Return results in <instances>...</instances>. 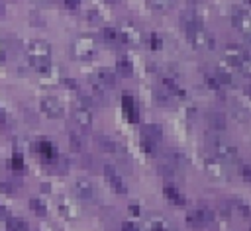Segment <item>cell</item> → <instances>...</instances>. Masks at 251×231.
Segmentation results:
<instances>
[{
    "mask_svg": "<svg viewBox=\"0 0 251 231\" xmlns=\"http://www.w3.org/2000/svg\"><path fill=\"white\" fill-rule=\"evenodd\" d=\"M25 55L29 59V65L39 72L47 74L51 70V45L43 39H31L25 45Z\"/></svg>",
    "mask_w": 251,
    "mask_h": 231,
    "instance_id": "1",
    "label": "cell"
},
{
    "mask_svg": "<svg viewBox=\"0 0 251 231\" xmlns=\"http://www.w3.org/2000/svg\"><path fill=\"white\" fill-rule=\"evenodd\" d=\"M71 53H73V57L78 59V61H88V59H92V57L96 55V41H94V37H92V35H86V33L75 37L73 43H71Z\"/></svg>",
    "mask_w": 251,
    "mask_h": 231,
    "instance_id": "2",
    "label": "cell"
},
{
    "mask_svg": "<svg viewBox=\"0 0 251 231\" xmlns=\"http://www.w3.org/2000/svg\"><path fill=\"white\" fill-rule=\"evenodd\" d=\"M184 31H186V37H188V41H190L192 47L202 49V51L204 49H214L216 41H214V37L202 25H192V27H186Z\"/></svg>",
    "mask_w": 251,
    "mask_h": 231,
    "instance_id": "3",
    "label": "cell"
},
{
    "mask_svg": "<svg viewBox=\"0 0 251 231\" xmlns=\"http://www.w3.org/2000/svg\"><path fill=\"white\" fill-rule=\"evenodd\" d=\"M116 27H118V31H120V39H122V43H127V45H139V43H141V39H143L141 29H139L133 22H129V20H122Z\"/></svg>",
    "mask_w": 251,
    "mask_h": 231,
    "instance_id": "4",
    "label": "cell"
},
{
    "mask_svg": "<svg viewBox=\"0 0 251 231\" xmlns=\"http://www.w3.org/2000/svg\"><path fill=\"white\" fill-rule=\"evenodd\" d=\"M212 221H214V211L208 209V208H198V209H194L186 215V223L194 229H200V227H204Z\"/></svg>",
    "mask_w": 251,
    "mask_h": 231,
    "instance_id": "5",
    "label": "cell"
},
{
    "mask_svg": "<svg viewBox=\"0 0 251 231\" xmlns=\"http://www.w3.org/2000/svg\"><path fill=\"white\" fill-rule=\"evenodd\" d=\"M231 23H233V27H235L239 33H243L245 37L251 39V16H249L245 10L233 8V12H231Z\"/></svg>",
    "mask_w": 251,
    "mask_h": 231,
    "instance_id": "6",
    "label": "cell"
},
{
    "mask_svg": "<svg viewBox=\"0 0 251 231\" xmlns=\"http://www.w3.org/2000/svg\"><path fill=\"white\" fill-rule=\"evenodd\" d=\"M212 151H214V157H218L220 161H224V162H233V161H237V149L233 147V145H229V143H226V141H214L212 143Z\"/></svg>",
    "mask_w": 251,
    "mask_h": 231,
    "instance_id": "7",
    "label": "cell"
},
{
    "mask_svg": "<svg viewBox=\"0 0 251 231\" xmlns=\"http://www.w3.org/2000/svg\"><path fill=\"white\" fill-rule=\"evenodd\" d=\"M39 110H41L47 117H61L63 112H65L63 102H61L59 98H55V96H45V98H41Z\"/></svg>",
    "mask_w": 251,
    "mask_h": 231,
    "instance_id": "8",
    "label": "cell"
},
{
    "mask_svg": "<svg viewBox=\"0 0 251 231\" xmlns=\"http://www.w3.org/2000/svg\"><path fill=\"white\" fill-rule=\"evenodd\" d=\"M104 176H106V180H108V184L118 192V194H126L127 192V186H126V182H124V178H122V174L114 168V166H110V164H104Z\"/></svg>",
    "mask_w": 251,
    "mask_h": 231,
    "instance_id": "9",
    "label": "cell"
},
{
    "mask_svg": "<svg viewBox=\"0 0 251 231\" xmlns=\"http://www.w3.org/2000/svg\"><path fill=\"white\" fill-rule=\"evenodd\" d=\"M73 119L76 121L78 127L90 129L92 127V121H94V116H92L90 108H86V106H75L73 108Z\"/></svg>",
    "mask_w": 251,
    "mask_h": 231,
    "instance_id": "10",
    "label": "cell"
},
{
    "mask_svg": "<svg viewBox=\"0 0 251 231\" xmlns=\"http://www.w3.org/2000/svg\"><path fill=\"white\" fill-rule=\"evenodd\" d=\"M75 192L84 202H90L96 196V190H94V186H92V182L88 178H76L75 180Z\"/></svg>",
    "mask_w": 251,
    "mask_h": 231,
    "instance_id": "11",
    "label": "cell"
},
{
    "mask_svg": "<svg viewBox=\"0 0 251 231\" xmlns=\"http://www.w3.org/2000/svg\"><path fill=\"white\" fill-rule=\"evenodd\" d=\"M224 164H226V162H224V161H220L218 157H214V159H210V157H208V159L204 161L206 170H208V172H210L214 178H220V180L227 176V168H226Z\"/></svg>",
    "mask_w": 251,
    "mask_h": 231,
    "instance_id": "12",
    "label": "cell"
},
{
    "mask_svg": "<svg viewBox=\"0 0 251 231\" xmlns=\"http://www.w3.org/2000/svg\"><path fill=\"white\" fill-rule=\"evenodd\" d=\"M145 229L147 231H173V227H171V223L163 217V215H149L147 219H145Z\"/></svg>",
    "mask_w": 251,
    "mask_h": 231,
    "instance_id": "13",
    "label": "cell"
},
{
    "mask_svg": "<svg viewBox=\"0 0 251 231\" xmlns=\"http://www.w3.org/2000/svg\"><path fill=\"white\" fill-rule=\"evenodd\" d=\"M104 88H112V86H116V70H112V69H108V67H100L98 70H96V76H94Z\"/></svg>",
    "mask_w": 251,
    "mask_h": 231,
    "instance_id": "14",
    "label": "cell"
},
{
    "mask_svg": "<svg viewBox=\"0 0 251 231\" xmlns=\"http://www.w3.org/2000/svg\"><path fill=\"white\" fill-rule=\"evenodd\" d=\"M122 106H124V112H126L129 121H137L139 119V110H137V104H135L131 94H124L122 96Z\"/></svg>",
    "mask_w": 251,
    "mask_h": 231,
    "instance_id": "15",
    "label": "cell"
},
{
    "mask_svg": "<svg viewBox=\"0 0 251 231\" xmlns=\"http://www.w3.org/2000/svg\"><path fill=\"white\" fill-rule=\"evenodd\" d=\"M245 57H247L245 51H243L241 47H235V45H229V47H226V51H224V59H226L229 65H233V67H239V63H241Z\"/></svg>",
    "mask_w": 251,
    "mask_h": 231,
    "instance_id": "16",
    "label": "cell"
},
{
    "mask_svg": "<svg viewBox=\"0 0 251 231\" xmlns=\"http://www.w3.org/2000/svg\"><path fill=\"white\" fill-rule=\"evenodd\" d=\"M141 133H143V139H147L151 143H159L163 137V127L157 123H147L141 127Z\"/></svg>",
    "mask_w": 251,
    "mask_h": 231,
    "instance_id": "17",
    "label": "cell"
},
{
    "mask_svg": "<svg viewBox=\"0 0 251 231\" xmlns=\"http://www.w3.org/2000/svg\"><path fill=\"white\" fill-rule=\"evenodd\" d=\"M163 194H165V198L171 202V204H175V206H184V196H182V192L176 188V186H173V184H167L165 188H163Z\"/></svg>",
    "mask_w": 251,
    "mask_h": 231,
    "instance_id": "18",
    "label": "cell"
},
{
    "mask_svg": "<svg viewBox=\"0 0 251 231\" xmlns=\"http://www.w3.org/2000/svg\"><path fill=\"white\" fill-rule=\"evenodd\" d=\"M176 0H147V6L155 12V14H167L175 8Z\"/></svg>",
    "mask_w": 251,
    "mask_h": 231,
    "instance_id": "19",
    "label": "cell"
},
{
    "mask_svg": "<svg viewBox=\"0 0 251 231\" xmlns=\"http://www.w3.org/2000/svg\"><path fill=\"white\" fill-rule=\"evenodd\" d=\"M208 125L212 129H216V131H224L226 125H227V119H226V116L222 112H210L208 114Z\"/></svg>",
    "mask_w": 251,
    "mask_h": 231,
    "instance_id": "20",
    "label": "cell"
},
{
    "mask_svg": "<svg viewBox=\"0 0 251 231\" xmlns=\"http://www.w3.org/2000/svg\"><path fill=\"white\" fill-rule=\"evenodd\" d=\"M98 145H100L102 151L112 153V155H122L124 153V147L120 143H116L114 139H108V137H98Z\"/></svg>",
    "mask_w": 251,
    "mask_h": 231,
    "instance_id": "21",
    "label": "cell"
},
{
    "mask_svg": "<svg viewBox=\"0 0 251 231\" xmlns=\"http://www.w3.org/2000/svg\"><path fill=\"white\" fill-rule=\"evenodd\" d=\"M180 23H182V27L186 29V27H192V25H202V20H200V16L196 14V10H184V12L180 14Z\"/></svg>",
    "mask_w": 251,
    "mask_h": 231,
    "instance_id": "22",
    "label": "cell"
},
{
    "mask_svg": "<svg viewBox=\"0 0 251 231\" xmlns=\"http://www.w3.org/2000/svg\"><path fill=\"white\" fill-rule=\"evenodd\" d=\"M35 151H37L41 157H45L47 161H51V159L57 157V151H55L53 143H49V141H37V143H35Z\"/></svg>",
    "mask_w": 251,
    "mask_h": 231,
    "instance_id": "23",
    "label": "cell"
},
{
    "mask_svg": "<svg viewBox=\"0 0 251 231\" xmlns=\"http://www.w3.org/2000/svg\"><path fill=\"white\" fill-rule=\"evenodd\" d=\"M116 72H120L122 76H131L133 74V65H131V61L127 59V57H118V61H116Z\"/></svg>",
    "mask_w": 251,
    "mask_h": 231,
    "instance_id": "24",
    "label": "cell"
},
{
    "mask_svg": "<svg viewBox=\"0 0 251 231\" xmlns=\"http://www.w3.org/2000/svg\"><path fill=\"white\" fill-rule=\"evenodd\" d=\"M102 37H104V41H108V43H122V39H120V31H118L116 25H108V27H104V29H102Z\"/></svg>",
    "mask_w": 251,
    "mask_h": 231,
    "instance_id": "25",
    "label": "cell"
},
{
    "mask_svg": "<svg viewBox=\"0 0 251 231\" xmlns=\"http://www.w3.org/2000/svg\"><path fill=\"white\" fill-rule=\"evenodd\" d=\"M163 86H165V90H167L171 96H178V98H182V96H184L182 88H180L173 78H163Z\"/></svg>",
    "mask_w": 251,
    "mask_h": 231,
    "instance_id": "26",
    "label": "cell"
},
{
    "mask_svg": "<svg viewBox=\"0 0 251 231\" xmlns=\"http://www.w3.org/2000/svg\"><path fill=\"white\" fill-rule=\"evenodd\" d=\"M231 114H233V117H235L237 121H249V119H251V112H249L247 108L239 106V104H233V106H231Z\"/></svg>",
    "mask_w": 251,
    "mask_h": 231,
    "instance_id": "27",
    "label": "cell"
},
{
    "mask_svg": "<svg viewBox=\"0 0 251 231\" xmlns=\"http://www.w3.org/2000/svg\"><path fill=\"white\" fill-rule=\"evenodd\" d=\"M27 229H29L27 221H24L20 217H10L8 219V231H27Z\"/></svg>",
    "mask_w": 251,
    "mask_h": 231,
    "instance_id": "28",
    "label": "cell"
},
{
    "mask_svg": "<svg viewBox=\"0 0 251 231\" xmlns=\"http://www.w3.org/2000/svg\"><path fill=\"white\" fill-rule=\"evenodd\" d=\"M214 76L218 78V82H220L222 86H227V84H231V74H229L227 70H224V69H216Z\"/></svg>",
    "mask_w": 251,
    "mask_h": 231,
    "instance_id": "29",
    "label": "cell"
},
{
    "mask_svg": "<svg viewBox=\"0 0 251 231\" xmlns=\"http://www.w3.org/2000/svg\"><path fill=\"white\" fill-rule=\"evenodd\" d=\"M231 206H233L241 215H245V217H249V215H251V208H249V204H247V202H241V200H237V198H235V200L231 202Z\"/></svg>",
    "mask_w": 251,
    "mask_h": 231,
    "instance_id": "30",
    "label": "cell"
},
{
    "mask_svg": "<svg viewBox=\"0 0 251 231\" xmlns=\"http://www.w3.org/2000/svg\"><path fill=\"white\" fill-rule=\"evenodd\" d=\"M155 100H157V102H159L161 106H169V104L173 102L171 94H169V92H167L165 88H163V90H157V92H155Z\"/></svg>",
    "mask_w": 251,
    "mask_h": 231,
    "instance_id": "31",
    "label": "cell"
},
{
    "mask_svg": "<svg viewBox=\"0 0 251 231\" xmlns=\"http://www.w3.org/2000/svg\"><path fill=\"white\" fill-rule=\"evenodd\" d=\"M237 69H239V72H241L243 76L251 78V57L247 55V57H245V59L239 63V67H237Z\"/></svg>",
    "mask_w": 251,
    "mask_h": 231,
    "instance_id": "32",
    "label": "cell"
},
{
    "mask_svg": "<svg viewBox=\"0 0 251 231\" xmlns=\"http://www.w3.org/2000/svg\"><path fill=\"white\" fill-rule=\"evenodd\" d=\"M29 208H31L37 215H45V213H47V208H45L37 198H31V200H29Z\"/></svg>",
    "mask_w": 251,
    "mask_h": 231,
    "instance_id": "33",
    "label": "cell"
},
{
    "mask_svg": "<svg viewBox=\"0 0 251 231\" xmlns=\"http://www.w3.org/2000/svg\"><path fill=\"white\" fill-rule=\"evenodd\" d=\"M149 47H151L153 51L161 49V47H163V39H161V35H157V33H149Z\"/></svg>",
    "mask_w": 251,
    "mask_h": 231,
    "instance_id": "34",
    "label": "cell"
},
{
    "mask_svg": "<svg viewBox=\"0 0 251 231\" xmlns=\"http://www.w3.org/2000/svg\"><path fill=\"white\" fill-rule=\"evenodd\" d=\"M69 139H71V145H73L75 151H82V139L78 137V133L71 131V133H69Z\"/></svg>",
    "mask_w": 251,
    "mask_h": 231,
    "instance_id": "35",
    "label": "cell"
},
{
    "mask_svg": "<svg viewBox=\"0 0 251 231\" xmlns=\"http://www.w3.org/2000/svg\"><path fill=\"white\" fill-rule=\"evenodd\" d=\"M206 84H208L212 90H218V88H222V84L218 82V78H216L214 74H206Z\"/></svg>",
    "mask_w": 251,
    "mask_h": 231,
    "instance_id": "36",
    "label": "cell"
},
{
    "mask_svg": "<svg viewBox=\"0 0 251 231\" xmlns=\"http://www.w3.org/2000/svg\"><path fill=\"white\" fill-rule=\"evenodd\" d=\"M239 174L251 182V164H239Z\"/></svg>",
    "mask_w": 251,
    "mask_h": 231,
    "instance_id": "37",
    "label": "cell"
},
{
    "mask_svg": "<svg viewBox=\"0 0 251 231\" xmlns=\"http://www.w3.org/2000/svg\"><path fill=\"white\" fill-rule=\"evenodd\" d=\"M12 164H14V168H18V170L24 168V159H22L20 153H14V157H12Z\"/></svg>",
    "mask_w": 251,
    "mask_h": 231,
    "instance_id": "38",
    "label": "cell"
},
{
    "mask_svg": "<svg viewBox=\"0 0 251 231\" xmlns=\"http://www.w3.org/2000/svg\"><path fill=\"white\" fill-rule=\"evenodd\" d=\"M6 57H8L6 45H4V41H0V65H2V63H6Z\"/></svg>",
    "mask_w": 251,
    "mask_h": 231,
    "instance_id": "39",
    "label": "cell"
},
{
    "mask_svg": "<svg viewBox=\"0 0 251 231\" xmlns=\"http://www.w3.org/2000/svg\"><path fill=\"white\" fill-rule=\"evenodd\" d=\"M122 231H141V229H139V227H135L133 223H124Z\"/></svg>",
    "mask_w": 251,
    "mask_h": 231,
    "instance_id": "40",
    "label": "cell"
},
{
    "mask_svg": "<svg viewBox=\"0 0 251 231\" xmlns=\"http://www.w3.org/2000/svg\"><path fill=\"white\" fill-rule=\"evenodd\" d=\"M0 219H8V211L4 206H0Z\"/></svg>",
    "mask_w": 251,
    "mask_h": 231,
    "instance_id": "41",
    "label": "cell"
},
{
    "mask_svg": "<svg viewBox=\"0 0 251 231\" xmlns=\"http://www.w3.org/2000/svg\"><path fill=\"white\" fill-rule=\"evenodd\" d=\"M65 2H67L71 8H76V6H78V0H65Z\"/></svg>",
    "mask_w": 251,
    "mask_h": 231,
    "instance_id": "42",
    "label": "cell"
},
{
    "mask_svg": "<svg viewBox=\"0 0 251 231\" xmlns=\"http://www.w3.org/2000/svg\"><path fill=\"white\" fill-rule=\"evenodd\" d=\"M129 211H131L133 215H139V208H137V206H131V208H129Z\"/></svg>",
    "mask_w": 251,
    "mask_h": 231,
    "instance_id": "43",
    "label": "cell"
},
{
    "mask_svg": "<svg viewBox=\"0 0 251 231\" xmlns=\"http://www.w3.org/2000/svg\"><path fill=\"white\" fill-rule=\"evenodd\" d=\"M4 121H6V112L0 108V123H4Z\"/></svg>",
    "mask_w": 251,
    "mask_h": 231,
    "instance_id": "44",
    "label": "cell"
},
{
    "mask_svg": "<svg viewBox=\"0 0 251 231\" xmlns=\"http://www.w3.org/2000/svg\"><path fill=\"white\" fill-rule=\"evenodd\" d=\"M2 16H4V4L0 2V18H2Z\"/></svg>",
    "mask_w": 251,
    "mask_h": 231,
    "instance_id": "45",
    "label": "cell"
},
{
    "mask_svg": "<svg viewBox=\"0 0 251 231\" xmlns=\"http://www.w3.org/2000/svg\"><path fill=\"white\" fill-rule=\"evenodd\" d=\"M245 4H251V0H245Z\"/></svg>",
    "mask_w": 251,
    "mask_h": 231,
    "instance_id": "46",
    "label": "cell"
},
{
    "mask_svg": "<svg viewBox=\"0 0 251 231\" xmlns=\"http://www.w3.org/2000/svg\"><path fill=\"white\" fill-rule=\"evenodd\" d=\"M108 2H116V0H108Z\"/></svg>",
    "mask_w": 251,
    "mask_h": 231,
    "instance_id": "47",
    "label": "cell"
}]
</instances>
